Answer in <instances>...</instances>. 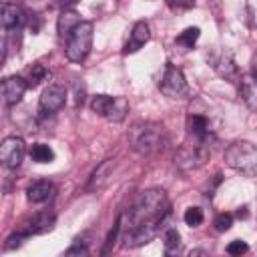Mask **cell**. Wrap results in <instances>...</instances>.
Segmentation results:
<instances>
[{
  "instance_id": "obj_1",
  "label": "cell",
  "mask_w": 257,
  "mask_h": 257,
  "mask_svg": "<svg viewBox=\"0 0 257 257\" xmlns=\"http://www.w3.org/2000/svg\"><path fill=\"white\" fill-rule=\"evenodd\" d=\"M169 209H171L169 199L163 189H147L137 195V199L131 203V207L120 217V229L122 227H124V231L135 229V227L167 213Z\"/></svg>"
},
{
  "instance_id": "obj_2",
  "label": "cell",
  "mask_w": 257,
  "mask_h": 257,
  "mask_svg": "<svg viewBox=\"0 0 257 257\" xmlns=\"http://www.w3.org/2000/svg\"><path fill=\"white\" fill-rule=\"evenodd\" d=\"M128 145L141 157H153L165 151L169 137L163 124L153 120H139L128 128Z\"/></svg>"
},
{
  "instance_id": "obj_3",
  "label": "cell",
  "mask_w": 257,
  "mask_h": 257,
  "mask_svg": "<svg viewBox=\"0 0 257 257\" xmlns=\"http://www.w3.org/2000/svg\"><path fill=\"white\" fill-rule=\"evenodd\" d=\"M225 163L245 175V177H255L257 175V147L249 141H235L225 149Z\"/></svg>"
},
{
  "instance_id": "obj_4",
  "label": "cell",
  "mask_w": 257,
  "mask_h": 257,
  "mask_svg": "<svg viewBox=\"0 0 257 257\" xmlns=\"http://www.w3.org/2000/svg\"><path fill=\"white\" fill-rule=\"evenodd\" d=\"M211 157V141H195L185 143L175 153V167L181 173H191L203 167Z\"/></svg>"
},
{
  "instance_id": "obj_5",
  "label": "cell",
  "mask_w": 257,
  "mask_h": 257,
  "mask_svg": "<svg viewBox=\"0 0 257 257\" xmlns=\"http://www.w3.org/2000/svg\"><path fill=\"white\" fill-rule=\"evenodd\" d=\"M92 22H80V26L70 34V38L66 40V58L70 62H84L92 46Z\"/></svg>"
},
{
  "instance_id": "obj_6",
  "label": "cell",
  "mask_w": 257,
  "mask_h": 257,
  "mask_svg": "<svg viewBox=\"0 0 257 257\" xmlns=\"http://www.w3.org/2000/svg\"><path fill=\"white\" fill-rule=\"evenodd\" d=\"M90 108L98 116L120 122L128 112V100L124 96H112V94H96L90 98Z\"/></svg>"
},
{
  "instance_id": "obj_7",
  "label": "cell",
  "mask_w": 257,
  "mask_h": 257,
  "mask_svg": "<svg viewBox=\"0 0 257 257\" xmlns=\"http://www.w3.org/2000/svg\"><path fill=\"white\" fill-rule=\"evenodd\" d=\"M169 217H171V209H169L167 213H163V215H159V217H155V219H151V221H147V223L135 227V229L124 231V235H122V241H124V243H122V245H124V247H141V245L153 241V239L161 233V229H163V225L169 221Z\"/></svg>"
},
{
  "instance_id": "obj_8",
  "label": "cell",
  "mask_w": 257,
  "mask_h": 257,
  "mask_svg": "<svg viewBox=\"0 0 257 257\" xmlns=\"http://www.w3.org/2000/svg\"><path fill=\"white\" fill-rule=\"evenodd\" d=\"M159 88L167 98H185L189 94V84L185 80V74L175 64H167L165 66V72H163L161 82H159Z\"/></svg>"
},
{
  "instance_id": "obj_9",
  "label": "cell",
  "mask_w": 257,
  "mask_h": 257,
  "mask_svg": "<svg viewBox=\"0 0 257 257\" xmlns=\"http://www.w3.org/2000/svg\"><path fill=\"white\" fill-rule=\"evenodd\" d=\"M64 102H66V88L58 82H52L42 90V94L38 98V110L44 116L54 114L64 106Z\"/></svg>"
},
{
  "instance_id": "obj_10",
  "label": "cell",
  "mask_w": 257,
  "mask_h": 257,
  "mask_svg": "<svg viewBox=\"0 0 257 257\" xmlns=\"http://www.w3.org/2000/svg\"><path fill=\"white\" fill-rule=\"evenodd\" d=\"M209 62L213 66V70L227 78V80H239V72H237V64H235V58H233V52L227 50V48H215L211 54H209Z\"/></svg>"
},
{
  "instance_id": "obj_11",
  "label": "cell",
  "mask_w": 257,
  "mask_h": 257,
  "mask_svg": "<svg viewBox=\"0 0 257 257\" xmlns=\"http://www.w3.org/2000/svg\"><path fill=\"white\" fill-rule=\"evenodd\" d=\"M26 153V145L20 137H6L0 145V161L6 169H16L20 167L22 159Z\"/></svg>"
},
{
  "instance_id": "obj_12",
  "label": "cell",
  "mask_w": 257,
  "mask_h": 257,
  "mask_svg": "<svg viewBox=\"0 0 257 257\" xmlns=\"http://www.w3.org/2000/svg\"><path fill=\"white\" fill-rule=\"evenodd\" d=\"M26 88H28V82H26V78H22V76H8V78H4V82H2V96H4V102H6L8 106L18 104V102L22 100Z\"/></svg>"
},
{
  "instance_id": "obj_13",
  "label": "cell",
  "mask_w": 257,
  "mask_h": 257,
  "mask_svg": "<svg viewBox=\"0 0 257 257\" xmlns=\"http://www.w3.org/2000/svg\"><path fill=\"white\" fill-rule=\"evenodd\" d=\"M149 40H151V28H149V24L145 20H139L133 26L131 36H128V40H126V44H124L122 50H124V54H133V52L141 50Z\"/></svg>"
},
{
  "instance_id": "obj_14",
  "label": "cell",
  "mask_w": 257,
  "mask_h": 257,
  "mask_svg": "<svg viewBox=\"0 0 257 257\" xmlns=\"http://www.w3.org/2000/svg\"><path fill=\"white\" fill-rule=\"evenodd\" d=\"M187 128L189 135L195 141H213V133H211V122L205 114L199 112H191L187 118Z\"/></svg>"
},
{
  "instance_id": "obj_15",
  "label": "cell",
  "mask_w": 257,
  "mask_h": 257,
  "mask_svg": "<svg viewBox=\"0 0 257 257\" xmlns=\"http://www.w3.org/2000/svg\"><path fill=\"white\" fill-rule=\"evenodd\" d=\"M0 20H2V26L6 30H14V28H20L26 20L22 8H18L16 4H10V2H2L0 4Z\"/></svg>"
},
{
  "instance_id": "obj_16",
  "label": "cell",
  "mask_w": 257,
  "mask_h": 257,
  "mask_svg": "<svg viewBox=\"0 0 257 257\" xmlns=\"http://www.w3.org/2000/svg\"><path fill=\"white\" fill-rule=\"evenodd\" d=\"M52 223H54V215L44 211V213H36L32 219H28L24 223V227L20 229V233H24L26 237L30 235H36V233H44L48 229H52Z\"/></svg>"
},
{
  "instance_id": "obj_17",
  "label": "cell",
  "mask_w": 257,
  "mask_h": 257,
  "mask_svg": "<svg viewBox=\"0 0 257 257\" xmlns=\"http://www.w3.org/2000/svg\"><path fill=\"white\" fill-rule=\"evenodd\" d=\"M80 16H78V12L76 10H62L60 12V16H58V20H56V32H58V36L60 38H70V34L80 26Z\"/></svg>"
},
{
  "instance_id": "obj_18",
  "label": "cell",
  "mask_w": 257,
  "mask_h": 257,
  "mask_svg": "<svg viewBox=\"0 0 257 257\" xmlns=\"http://www.w3.org/2000/svg\"><path fill=\"white\" fill-rule=\"evenodd\" d=\"M239 92L245 104L251 110H257V76L253 74H243L239 78Z\"/></svg>"
},
{
  "instance_id": "obj_19",
  "label": "cell",
  "mask_w": 257,
  "mask_h": 257,
  "mask_svg": "<svg viewBox=\"0 0 257 257\" xmlns=\"http://www.w3.org/2000/svg\"><path fill=\"white\" fill-rule=\"evenodd\" d=\"M52 193H54V185L50 181L40 179V181H34L26 189V199L30 203H44V201H48L52 197Z\"/></svg>"
},
{
  "instance_id": "obj_20",
  "label": "cell",
  "mask_w": 257,
  "mask_h": 257,
  "mask_svg": "<svg viewBox=\"0 0 257 257\" xmlns=\"http://www.w3.org/2000/svg\"><path fill=\"white\" fill-rule=\"evenodd\" d=\"M112 169H114V159H106V161H102V163L96 167V171L90 175L88 185H86V191H98V189L108 181Z\"/></svg>"
},
{
  "instance_id": "obj_21",
  "label": "cell",
  "mask_w": 257,
  "mask_h": 257,
  "mask_svg": "<svg viewBox=\"0 0 257 257\" xmlns=\"http://www.w3.org/2000/svg\"><path fill=\"white\" fill-rule=\"evenodd\" d=\"M181 233L171 227L165 231V243H163V249H165V257H177L181 253Z\"/></svg>"
},
{
  "instance_id": "obj_22",
  "label": "cell",
  "mask_w": 257,
  "mask_h": 257,
  "mask_svg": "<svg viewBox=\"0 0 257 257\" xmlns=\"http://www.w3.org/2000/svg\"><path fill=\"white\" fill-rule=\"evenodd\" d=\"M30 157L36 163H52L54 161V151L48 145H44V143H36L30 149Z\"/></svg>"
},
{
  "instance_id": "obj_23",
  "label": "cell",
  "mask_w": 257,
  "mask_h": 257,
  "mask_svg": "<svg viewBox=\"0 0 257 257\" xmlns=\"http://www.w3.org/2000/svg\"><path fill=\"white\" fill-rule=\"evenodd\" d=\"M50 76V72L44 68V64H40V62H36V64H32V68H28V76H26V82H28V86H38L40 82H44L46 78Z\"/></svg>"
},
{
  "instance_id": "obj_24",
  "label": "cell",
  "mask_w": 257,
  "mask_h": 257,
  "mask_svg": "<svg viewBox=\"0 0 257 257\" xmlns=\"http://www.w3.org/2000/svg\"><path fill=\"white\" fill-rule=\"evenodd\" d=\"M199 36H201V30H199L197 26H189L187 30H183V32L177 36V44H181V46H185V48H193V44L199 40Z\"/></svg>"
},
{
  "instance_id": "obj_25",
  "label": "cell",
  "mask_w": 257,
  "mask_h": 257,
  "mask_svg": "<svg viewBox=\"0 0 257 257\" xmlns=\"http://www.w3.org/2000/svg\"><path fill=\"white\" fill-rule=\"evenodd\" d=\"M183 219H185V223H187L189 227H199V225L203 223V211H201L199 207H189V209L185 211Z\"/></svg>"
},
{
  "instance_id": "obj_26",
  "label": "cell",
  "mask_w": 257,
  "mask_h": 257,
  "mask_svg": "<svg viewBox=\"0 0 257 257\" xmlns=\"http://www.w3.org/2000/svg\"><path fill=\"white\" fill-rule=\"evenodd\" d=\"M247 251H249V247H247V243L241 241V239H235V241H231V243L227 245L229 257H241V255H245Z\"/></svg>"
},
{
  "instance_id": "obj_27",
  "label": "cell",
  "mask_w": 257,
  "mask_h": 257,
  "mask_svg": "<svg viewBox=\"0 0 257 257\" xmlns=\"http://www.w3.org/2000/svg\"><path fill=\"white\" fill-rule=\"evenodd\" d=\"M215 229L219 231V233H225V231H229L231 229V225H233V215L231 213H221V215H217V219H215Z\"/></svg>"
},
{
  "instance_id": "obj_28",
  "label": "cell",
  "mask_w": 257,
  "mask_h": 257,
  "mask_svg": "<svg viewBox=\"0 0 257 257\" xmlns=\"http://www.w3.org/2000/svg\"><path fill=\"white\" fill-rule=\"evenodd\" d=\"M60 257H88V249H86V245L74 243V245H72V247H68Z\"/></svg>"
},
{
  "instance_id": "obj_29",
  "label": "cell",
  "mask_w": 257,
  "mask_h": 257,
  "mask_svg": "<svg viewBox=\"0 0 257 257\" xmlns=\"http://www.w3.org/2000/svg\"><path fill=\"white\" fill-rule=\"evenodd\" d=\"M26 239V235L24 233H12L8 239H6V243H4V249H14V247H20L22 245V241Z\"/></svg>"
},
{
  "instance_id": "obj_30",
  "label": "cell",
  "mask_w": 257,
  "mask_h": 257,
  "mask_svg": "<svg viewBox=\"0 0 257 257\" xmlns=\"http://www.w3.org/2000/svg\"><path fill=\"white\" fill-rule=\"evenodd\" d=\"M189 257H209V253H207L205 249H193V251L189 253Z\"/></svg>"
},
{
  "instance_id": "obj_31",
  "label": "cell",
  "mask_w": 257,
  "mask_h": 257,
  "mask_svg": "<svg viewBox=\"0 0 257 257\" xmlns=\"http://www.w3.org/2000/svg\"><path fill=\"white\" fill-rule=\"evenodd\" d=\"M251 74L257 76V54L253 56V62H251Z\"/></svg>"
}]
</instances>
